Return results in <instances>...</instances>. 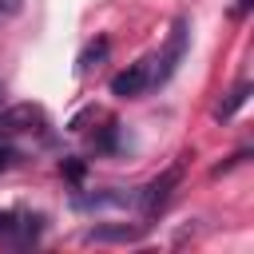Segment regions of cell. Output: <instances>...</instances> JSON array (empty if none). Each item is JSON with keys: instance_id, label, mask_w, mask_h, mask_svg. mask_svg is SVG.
<instances>
[{"instance_id": "cell-1", "label": "cell", "mask_w": 254, "mask_h": 254, "mask_svg": "<svg viewBox=\"0 0 254 254\" xmlns=\"http://www.w3.org/2000/svg\"><path fill=\"white\" fill-rule=\"evenodd\" d=\"M151 87H159V79H155V56H147V60L131 64L127 71L111 75V95H119V99H139Z\"/></svg>"}, {"instance_id": "cell-2", "label": "cell", "mask_w": 254, "mask_h": 254, "mask_svg": "<svg viewBox=\"0 0 254 254\" xmlns=\"http://www.w3.org/2000/svg\"><path fill=\"white\" fill-rule=\"evenodd\" d=\"M179 179H183V167H179V163L167 167L159 179H151V183L139 190V198H135V202H139V214H143V218H155V214L171 202V190L179 187Z\"/></svg>"}, {"instance_id": "cell-3", "label": "cell", "mask_w": 254, "mask_h": 254, "mask_svg": "<svg viewBox=\"0 0 254 254\" xmlns=\"http://www.w3.org/2000/svg\"><path fill=\"white\" fill-rule=\"evenodd\" d=\"M44 127V111L32 103H16L8 111H0V135H24V131H40Z\"/></svg>"}, {"instance_id": "cell-4", "label": "cell", "mask_w": 254, "mask_h": 254, "mask_svg": "<svg viewBox=\"0 0 254 254\" xmlns=\"http://www.w3.org/2000/svg\"><path fill=\"white\" fill-rule=\"evenodd\" d=\"M246 99H250V79H238V83L226 91V99L214 107V119H218V123H222V119H230V115H234V111H238Z\"/></svg>"}, {"instance_id": "cell-5", "label": "cell", "mask_w": 254, "mask_h": 254, "mask_svg": "<svg viewBox=\"0 0 254 254\" xmlns=\"http://www.w3.org/2000/svg\"><path fill=\"white\" fill-rule=\"evenodd\" d=\"M143 230L139 226H91L83 238L87 242H135Z\"/></svg>"}, {"instance_id": "cell-6", "label": "cell", "mask_w": 254, "mask_h": 254, "mask_svg": "<svg viewBox=\"0 0 254 254\" xmlns=\"http://www.w3.org/2000/svg\"><path fill=\"white\" fill-rule=\"evenodd\" d=\"M0 242H16L20 246V214L16 210H0Z\"/></svg>"}, {"instance_id": "cell-7", "label": "cell", "mask_w": 254, "mask_h": 254, "mask_svg": "<svg viewBox=\"0 0 254 254\" xmlns=\"http://www.w3.org/2000/svg\"><path fill=\"white\" fill-rule=\"evenodd\" d=\"M107 56V40H95V44H87L83 48V56H79V71H91L99 60Z\"/></svg>"}, {"instance_id": "cell-8", "label": "cell", "mask_w": 254, "mask_h": 254, "mask_svg": "<svg viewBox=\"0 0 254 254\" xmlns=\"http://www.w3.org/2000/svg\"><path fill=\"white\" fill-rule=\"evenodd\" d=\"M12 159H16V155H12V147H4V143H0V171H8V167H12Z\"/></svg>"}, {"instance_id": "cell-9", "label": "cell", "mask_w": 254, "mask_h": 254, "mask_svg": "<svg viewBox=\"0 0 254 254\" xmlns=\"http://www.w3.org/2000/svg\"><path fill=\"white\" fill-rule=\"evenodd\" d=\"M20 8V0H0V16H12Z\"/></svg>"}, {"instance_id": "cell-10", "label": "cell", "mask_w": 254, "mask_h": 254, "mask_svg": "<svg viewBox=\"0 0 254 254\" xmlns=\"http://www.w3.org/2000/svg\"><path fill=\"white\" fill-rule=\"evenodd\" d=\"M246 8H250V0H238V4H234V16L242 20V16H246Z\"/></svg>"}]
</instances>
